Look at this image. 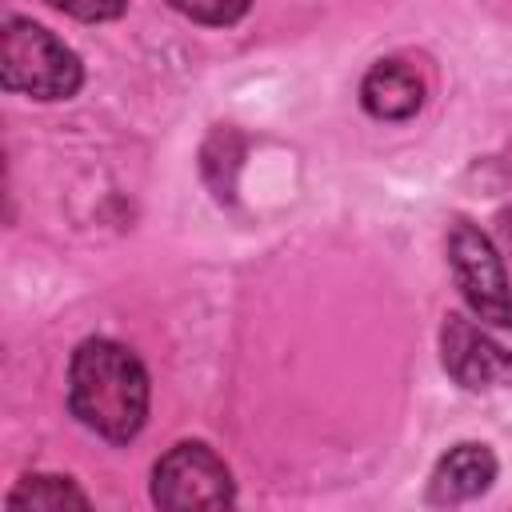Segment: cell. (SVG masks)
<instances>
[{"label": "cell", "instance_id": "obj_1", "mask_svg": "<svg viewBox=\"0 0 512 512\" xmlns=\"http://www.w3.org/2000/svg\"><path fill=\"white\" fill-rule=\"evenodd\" d=\"M72 416L96 436L124 444L148 416V372L132 348L116 340H84L68 368Z\"/></svg>", "mask_w": 512, "mask_h": 512}, {"label": "cell", "instance_id": "obj_2", "mask_svg": "<svg viewBox=\"0 0 512 512\" xmlns=\"http://www.w3.org/2000/svg\"><path fill=\"white\" fill-rule=\"evenodd\" d=\"M0 80L8 92L36 100H68L84 72L76 52L32 20H8L0 36Z\"/></svg>", "mask_w": 512, "mask_h": 512}, {"label": "cell", "instance_id": "obj_3", "mask_svg": "<svg viewBox=\"0 0 512 512\" xmlns=\"http://www.w3.org/2000/svg\"><path fill=\"white\" fill-rule=\"evenodd\" d=\"M448 264H452V276H456L468 308L480 316V324L512 328V288H508L504 264H500L492 240L476 224L456 220L448 228Z\"/></svg>", "mask_w": 512, "mask_h": 512}, {"label": "cell", "instance_id": "obj_4", "mask_svg": "<svg viewBox=\"0 0 512 512\" xmlns=\"http://www.w3.org/2000/svg\"><path fill=\"white\" fill-rule=\"evenodd\" d=\"M152 500L160 508H224L232 476L208 444H176L152 468Z\"/></svg>", "mask_w": 512, "mask_h": 512}, {"label": "cell", "instance_id": "obj_5", "mask_svg": "<svg viewBox=\"0 0 512 512\" xmlns=\"http://www.w3.org/2000/svg\"><path fill=\"white\" fill-rule=\"evenodd\" d=\"M440 352H444V368L472 392L512 384V352L500 348L484 328H476L464 316L444 320Z\"/></svg>", "mask_w": 512, "mask_h": 512}, {"label": "cell", "instance_id": "obj_6", "mask_svg": "<svg viewBox=\"0 0 512 512\" xmlns=\"http://www.w3.org/2000/svg\"><path fill=\"white\" fill-rule=\"evenodd\" d=\"M360 100L376 120H408L424 104V80L404 60H380L360 84Z\"/></svg>", "mask_w": 512, "mask_h": 512}, {"label": "cell", "instance_id": "obj_7", "mask_svg": "<svg viewBox=\"0 0 512 512\" xmlns=\"http://www.w3.org/2000/svg\"><path fill=\"white\" fill-rule=\"evenodd\" d=\"M492 480H496V456L484 444H456V448H448V456H440V464L432 472V500H440V504L472 500Z\"/></svg>", "mask_w": 512, "mask_h": 512}, {"label": "cell", "instance_id": "obj_8", "mask_svg": "<svg viewBox=\"0 0 512 512\" xmlns=\"http://www.w3.org/2000/svg\"><path fill=\"white\" fill-rule=\"evenodd\" d=\"M12 508H64V504H76L84 508L88 496L68 480V476H24L12 496H8Z\"/></svg>", "mask_w": 512, "mask_h": 512}, {"label": "cell", "instance_id": "obj_9", "mask_svg": "<svg viewBox=\"0 0 512 512\" xmlns=\"http://www.w3.org/2000/svg\"><path fill=\"white\" fill-rule=\"evenodd\" d=\"M168 4L200 24H236L248 12V0H168Z\"/></svg>", "mask_w": 512, "mask_h": 512}, {"label": "cell", "instance_id": "obj_10", "mask_svg": "<svg viewBox=\"0 0 512 512\" xmlns=\"http://www.w3.org/2000/svg\"><path fill=\"white\" fill-rule=\"evenodd\" d=\"M56 12L64 16H76V20H88V24H100V20H116L124 12V0H48Z\"/></svg>", "mask_w": 512, "mask_h": 512}]
</instances>
